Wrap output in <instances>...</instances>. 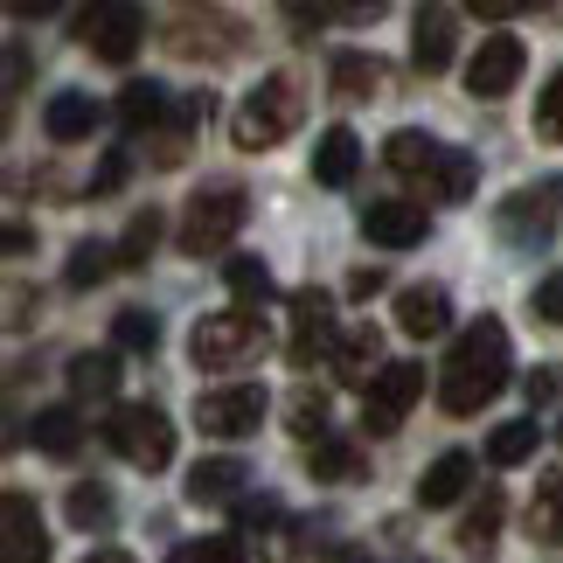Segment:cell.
Wrapping results in <instances>:
<instances>
[{"mask_svg":"<svg viewBox=\"0 0 563 563\" xmlns=\"http://www.w3.org/2000/svg\"><path fill=\"white\" fill-rule=\"evenodd\" d=\"M508 369H515L508 328H501V320H473V328L452 341L445 369H439V404L452 410V418H473L481 404H494L508 389Z\"/></svg>","mask_w":563,"mask_h":563,"instance_id":"1","label":"cell"},{"mask_svg":"<svg viewBox=\"0 0 563 563\" xmlns=\"http://www.w3.org/2000/svg\"><path fill=\"white\" fill-rule=\"evenodd\" d=\"M307 119V91H299V77H286V70H272L257 91L236 104V125H230V140L244 146V154H265V146H278L292 133V125Z\"/></svg>","mask_w":563,"mask_h":563,"instance_id":"2","label":"cell"},{"mask_svg":"<svg viewBox=\"0 0 563 563\" xmlns=\"http://www.w3.org/2000/svg\"><path fill=\"white\" fill-rule=\"evenodd\" d=\"M265 349H272V328H265L251 307H236V313H202V320H195V334H188L195 369H251Z\"/></svg>","mask_w":563,"mask_h":563,"instance_id":"3","label":"cell"},{"mask_svg":"<svg viewBox=\"0 0 563 563\" xmlns=\"http://www.w3.org/2000/svg\"><path fill=\"white\" fill-rule=\"evenodd\" d=\"M104 445H112L125 466L161 473L167 460H175V424H167L161 404H119L112 424H104Z\"/></svg>","mask_w":563,"mask_h":563,"instance_id":"4","label":"cell"},{"mask_svg":"<svg viewBox=\"0 0 563 563\" xmlns=\"http://www.w3.org/2000/svg\"><path fill=\"white\" fill-rule=\"evenodd\" d=\"M77 42L98 63H133L140 42H146V8L140 0H91L84 21H77Z\"/></svg>","mask_w":563,"mask_h":563,"instance_id":"5","label":"cell"},{"mask_svg":"<svg viewBox=\"0 0 563 563\" xmlns=\"http://www.w3.org/2000/svg\"><path fill=\"white\" fill-rule=\"evenodd\" d=\"M244 216H251V195H244V188H209V195H195L188 216H181V251H188V257L223 251L230 236L244 230Z\"/></svg>","mask_w":563,"mask_h":563,"instance_id":"6","label":"cell"},{"mask_svg":"<svg viewBox=\"0 0 563 563\" xmlns=\"http://www.w3.org/2000/svg\"><path fill=\"white\" fill-rule=\"evenodd\" d=\"M272 397L257 383H230V389H202L195 397V424L209 431V439H251L257 424H265Z\"/></svg>","mask_w":563,"mask_h":563,"instance_id":"7","label":"cell"},{"mask_svg":"<svg viewBox=\"0 0 563 563\" xmlns=\"http://www.w3.org/2000/svg\"><path fill=\"white\" fill-rule=\"evenodd\" d=\"M424 397V369L418 362H389V369L369 383V404H362V424L376 431V439H389L404 418H410V404Z\"/></svg>","mask_w":563,"mask_h":563,"instance_id":"8","label":"cell"},{"mask_svg":"<svg viewBox=\"0 0 563 563\" xmlns=\"http://www.w3.org/2000/svg\"><path fill=\"white\" fill-rule=\"evenodd\" d=\"M167 49L175 56H236V21L216 8H175L167 21Z\"/></svg>","mask_w":563,"mask_h":563,"instance_id":"9","label":"cell"},{"mask_svg":"<svg viewBox=\"0 0 563 563\" xmlns=\"http://www.w3.org/2000/svg\"><path fill=\"white\" fill-rule=\"evenodd\" d=\"M334 299L328 292H292V341H286V355H292V369H307L313 355H334Z\"/></svg>","mask_w":563,"mask_h":563,"instance_id":"10","label":"cell"},{"mask_svg":"<svg viewBox=\"0 0 563 563\" xmlns=\"http://www.w3.org/2000/svg\"><path fill=\"white\" fill-rule=\"evenodd\" d=\"M0 563H49V529H42V508L29 494L0 501Z\"/></svg>","mask_w":563,"mask_h":563,"instance_id":"11","label":"cell"},{"mask_svg":"<svg viewBox=\"0 0 563 563\" xmlns=\"http://www.w3.org/2000/svg\"><path fill=\"white\" fill-rule=\"evenodd\" d=\"M522 42H515V35H487L481 42V56H473L466 63V91L473 98H508L515 91V84H522Z\"/></svg>","mask_w":563,"mask_h":563,"instance_id":"12","label":"cell"},{"mask_svg":"<svg viewBox=\"0 0 563 563\" xmlns=\"http://www.w3.org/2000/svg\"><path fill=\"white\" fill-rule=\"evenodd\" d=\"M556 202H563V181H543V188H522L501 202V230L515 236V244H543V236L556 230Z\"/></svg>","mask_w":563,"mask_h":563,"instance_id":"13","label":"cell"},{"mask_svg":"<svg viewBox=\"0 0 563 563\" xmlns=\"http://www.w3.org/2000/svg\"><path fill=\"white\" fill-rule=\"evenodd\" d=\"M452 49H460L452 8H445V0H424V8H418V21H410V63H418L424 77H439L445 63H452Z\"/></svg>","mask_w":563,"mask_h":563,"instance_id":"14","label":"cell"},{"mask_svg":"<svg viewBox=\"0 0 563 563\" xmlns=\"http://www.w3.org/2000/svg\"><path fill=\"white\" fill-rule=\"evenodd\" d=\"M424 230H431L424 202H369V209H362V236H369V244H383V251L424 244Z\"/></svg>","mask_w":563,"mask_h":563,"instance_id":"15","label":"cell"},{"mask_svg":"<svg viewBox=\"0 0 563 563\" xmlns=\"http://www.w3.org/2000/svg\"><path fill=\"white\" fill-rule=\"evenodd\" d=\"M397 328H404L410 341L445 334V328H452V299H445V286H404V292H397Z\"/></svg>","mask_w":563,"mask_h":563,"instance_id":"16","label":"cell"},{"mask_svg":"<svg viewBox=\"0 0 563 563\" xmlns=\"http://www.w3.org/2000/svg\"><path fill=\"white\" fill-rule=\"evenodd\" d=\"M473 181H481V161L466 154V146H439V161L424 167V202H466Z\"/></svg>","mask_w":563,"mask_h":563,"instance_id":"17","label":"cell"},{"mask_svg":"<svg viewBox=\"0 0 563 563\" xmlns=\"http://www.w3.org/2000/svg\"><path fill=\"white\" fill-rule=\"evenodd\" d=\"M98 98L91 91H56L49 98V112H42V133H49L56 146H77V140H91L98 133Z\"/></svg>","mask_w":563,"mask_h":563,"instance_id":"18","label":"cell"},{"mask_svg":"<svg viewBox=\"0 0 563 563\" xmlns=\"http://www.w3.org/2000/svg\"><path fill=\"white\" fill-rule=\"evenodd\" d=\"M328 362H334V376L349 383V389H369V383L383 376V369H376V362H383V334H376V328H349V334L334 341Z\"/></svg>","mask_w":563,"mask_h":563,"instance_id":"19","label":"cell"},{"mask_svg":"<svg viewBox=\"0 0 563 563\" xmlns=\"http://www.w3.org/2000/svg\"><path fill=\"white\" fill-rule=\"evenodd\" d=\"M244 481H251V466H244V460H202V466L188 473V501H195V508L244 501Z\"/></svg>","mask_w":563,"mask_h":563,"instance_id":"20","label":"cell"},{"mask_svg":"<svg viewBox=\"0 0 563 563\" xmlns=\"http://www.w3.org/2000/svg\"><path fill=\"white\" fill-rule=\"evenodd\" d=\"M355 167H362V140L349 133V125H328V133H320V146H313V181H320V188H349Z\"/></svg>","mask_w":563,"mask_h":563,"instance_id":"21","label":"cell"},{"mask_svg":"<svg viewBox=\"0 0 563 563\" xmlns=\"http://www.w3.org/2000/svg\"><path fill=\"white\" fill-rule=\"evenodd\" d=\"M466 487H473V460L466 452H439V460L424 466V481H418V501L424 508H452Z\"/></svg>","mask_w":563,"mask_h":563,"instance_id":"22","label":"cell"},{"mask_svg":"<svg viewBox=\"0 0 563 563\" xmlns=\"http://www.w3.org/2000/svg\"><path fill=\"white\" fill-rule=\"evenodd\" d=\"M529 536H536V543H550V550H563V473H543V481H536Z\"/></svg>","mask_w":563,"mask_h":563,"instance_id":"23","label":"cell"},{"mask_svg":"<svg viewBox=\"0 0 563 563\" xmlns=\"http://www.w3.org/2000/svg\"><path fill=\"white\" fill-rule=\"evenodd\" d=\"M77 445H84V418H77L70 404L35 410V452H49V460H70Z\"/></svg>","mask_w":563,"mask_h":563,"instance_id":"24","label":"cell"},{"mask_svg":"<svg viewBox=\"0 0 563 563\" xmlns=\"http://www.w3.org/2000/svg\"><path fill=\"white\" fill-rule=\"evenodd\" d=\"M161 119H167V91H161L154 77H146V84H125V91H119V125H125V133H154Z\"/></svg>","mask_w":563,"mask_h":563,"instance_id":"25","label":"cell"},{"mask_svg":"<svg viewBox=\"0 0 563 563\" xmlns=\"http://www.w3.org/2000/svg\"><path fill=\"white\" fill-rule=\"evenodd\" d=\"M383 161L397 167L404 181H424V167L439 161V140H431V133H410V125H404V133H389V140H383Z\"/></svg>","mask_w":563,"mask_h":563,"instance_id":"26","label":"cell"},{"mask_svg":"<svg viewBox=\"0 0 563 563\" xmlns=\"http://www.w3.org/2000/svg\"><path fill=\"white\" fill-rule=\"evenodd\" d=\"M112 389H119V355H112V349H98V355H77V362H70V397L98 404V397H112Z\"/></svg>","mask_w":563,"mask_h":563,"instance_id":"27","label":"cell"},{"mask_svg":"<svg viewBox=\"0 0 563 563\" xmlns=\"http://www.w3.org/2000/svg\"><path fill=\"white\" fill-rule=\"evenodd\" d=\"M494 543H501V494L487 487L481 508L460 522V550H466V556H494Z\"/></svg>","mask_w":563,"mask_h":563,"instance_id":"28","label":"cell"},{"mask_svg":"<svg viewBox=\"0 0 563 563\" xmlns=\"http://www.w3.org/2000/svg\"><path fill=\"white\" fill-rule=\"evenodd\" d=\"M286 431L307 439V445H320L328 439V397H320V389H292L286 397Z\"/></svg>","mask_w":563,"mask_h":563,"instance_id":"29","label":"cell"},{"mask_svg":"<svg viewBox=\"0 0 563 563\" xmlns=\"http://www.w3.org/2000/svg\"><path fill=\"white\" fill-rule=\"evenodd\" d=\"M536 439H543V424H536V418H515V424H501L487 439V460L494 466H522V460H536Z\"/></svg>","mask_w":563,"mask_h":563,"instance_id":"30","label":"cell"},{"mask_svg":"<svg viewBox=\"0 0 563 563\" xmlns=\"http://www.w3.org/2000/svg\"><path fill=\"white\" fill-rule=\"evenodd\" d=\"M334 91L341 98H376L383 91V63L376 56H355V49L334 56Z\"/></svg>","mask_w":563,"mask_h":563,"instance_id":"31","label":"cell"},{"mask_svg":"<svg viewBox=\"0 0 563 563\" xmlns=\"http://www.w3.org/2000/svg\"><path fill=\"white\" fill-rule=\"evenodd\" d=\"M154 244H161V216L140 209L133 223H125V236H119V272H140L146 257H154Z\"/></svg>","mask_w":563,"mask_h":563,"instance_id":"32","label":"cell"},{"mask_svg":"<svg viewBox=\"0 0 563 563\" xmlns=\"http://www.w3.org/2000/svg\"><path fill=\"white\" fill-rule=\"evenodd\" d=\"M112 341H119L125 355H154V349H161V320L146 313V307H125V313L112 320Z\"/></svg>","mask_w":563,"mask_h":563,"instance_id":"33","label":"cell"},{"mask_svg":"<svg viewBox=\"0 0 563 563\" xmlns=\"http://www.w3.org/2000/svg\"><path fill=\"white\" fill-rule=\"evenodd\" d=\"M112 265H119V244H77L70 265H63V278H70V292H84V286H98Z\"/></svg>","mask_w":563,"mask_h":563,"instance_id":"34","label":"cell"},{"mask_svg":"<svg viewBox=\"0 0 563 563\" xmlns=\"http://www.w3.org/2000/svg\"><path fill=\"white\" fill-rule=\"evenodd\" d=\"M223 278H230V292H236V299H251V307H265V299H272V272H265V257H230Z\"/></svg>","mask_w":563,"mask_h":563,"instance_id":"35","label":"cell"},{"mask_svg":"<svg viewBox=\"0 0 563 563\" xmlns=\"http://www.w3.org/2000/svg\"><path fill=\"white\" fill-rule=\"evenodd\" d=\"M313 481H362V452L341 445V439H320V452H313Z\"/></svg>","mask_w":563,"mask_h":563,"instance_id":"36","label":"cell"},{"mask_svg":"<svg viewBox=\"0 0 563 563\" xmlns=\"http://www.w3.org/2000/svg\"><path fill=\"white\" fill-rule=\"evenodd\" d=\"M167 563H244V543L236 536H202V543H181Z\"/></svg>","mask_w":563,"mask_h":563,"instance_id":"37","label":"cell"},{"mask_svg":"<svg viewBox=\"0 0 563 563\" xmlns=\"http://www.w3.org/2000/svg\"><path fill=\"white\" fill-rule=\"evenodd\" d=\"M70 522L77 529H104L112 522V494L104 487H70Z\"/></svg>","mask_w":563,"mask_h":563,"instance_id":"38","label":"cell"},{"mask_svg":"<svg viewBox=\"0 0 563 563\" xmlns=\"http://www.w3.org/2000/svg\"><path fill=\"white\" fill-rule=\"evenodd\" d=\"M536 133H543V140H563V70L550 77V91L536 98Z\"/></svg>","mask_w":563,"mask_h":563,"instance_id":"39","label":"cell"},{"mask_svg":"<svg viewBox=\"0 0 563 563\" xmlns=\"http://www.w3.org/2000/svg\"><path fill=\"white\" fill-rule=\"evenodd\" d=\"M522 389H529V404H556L563 397V369L556 362H536V369L522 376Z\"/></svg>","mask_w":563,"mask_h":563,"instance_id":"40","label":"cell"},{"mask_svg":"<svg viewBox=\"0 0 563 563\" xmlns=\"http://www.w3.org/2000/svg\"><path fill=\"white\" fill-rule=\"evenodd\" d=\"M536 313H543V320H556V328H563V272H550L543 286H536Z\"/></svg>","mask_w":563,"mask_h":563,"instance_id":"41","label":"cell"},{"mask_svg":"<svg viewBox=\"0 0 563 563\" xmlns=\"http://www.w3.org/2000/svg\"><path fill=\"white\" fill-rule=\"evenodd\" d=\"M522 8H536V0H466V14H481V21H508Z\"/></svg>","mask_w":563,"mask_h":563,"instance_id":"42","label":"cell"},{"mask_svg":"<svg viewBox=\"0 0 563 563\" xmlns=\"http://www.w3.org/2000/svg\"><path fill=\"white\" fill-rule=\"evenodd\" d=\"M125 181V154H104V167H98V181H91V195H112Z\"/></svg>","mask_w":563,"mask_h":563,"instance_id":"43","label":"cell"},{"mask_svg":"<svg viewBox=\"0 0 563 563\" xmlns=\"http://www.w3.org/2000/svg\"><path fill=\"white\" fill-rule=\"evenodd\" d=\"M8 14H21V21H35V14H56V0H8Z\"/></svg>","mask_w":563,"mask_h":563,"instance_id":"44","label":"cell"},{"mask_svg":"<svg viewBox=\"0 0 563 563\" xmlns=\"http://www.w3.org/2000/svg\"><path fill=\"white\" fill-rule=\"evenodd\" d=\"M349 292H355V299H369V292H383V272H355V278H349Z\"/></svg>","mask_w":563,"mask_h":563,"instance_id":"45","label":"cell"},{"mask_svg":"<svg viewBox=\"0 0 563 563\" xmlns=\"http://www.w3.org/2000/svg\"><path fill=\"white\" fill-rule=\"evenodd\" d=\"M286 8H292V21H320V14H328V0H286Z\"/></svg>","mask_w":563,"mask_h":563,"instance_id":"46","label":"cell"},{"mask_svg":"<svg viewBox=\"0 0 563 563\" xmlns=\"http://www.w3.org/2000/svg\"><path fill=\"white\" fill-rule=\"evenodd\" d=\"M21 77H29V56L8 49V91H21Z\"/></svg>","mask_w":563,"mask_h":563,"instance_id":"47","label":"cell"},{"mask_svg":"<svg viewBox=\"0 0 563 563\" xmlns=\"http://www.w3.org/2000/svg\"><path fill=\"white\" fill-rule=\"evenodd\" d=\"M334 8H341V14H355V21H362V14H376V8H383V0H334Z\"/></svg>","mask_w":563,"mask_h":563,"instance_id":"48","label":"cell"},{"mask_svg":"<svg viewBox=\"0 0 563 563\" xmlns=\"http://www.w3.org/2000/svg\"><path fill=\"white\" fill-rule=\"evenodd\" d=\"M84 563H133V556H125V550H91Z\"/></svg>","mask_w":563,"mask_h":563,"instance_id":"49","label":"cell"},{"mask_svg":"<svg viewBox=\"0 0 563 563\" xmlns=\"http://www.w3.org/2000/svg\"><path fill=\"white\" fill-rule=\"evenodd\" d=\"M334 563H369V556H362V550H341V556H334Z\"/></svg>","mask_w":563,"mask_h":563,"instance_id":"50","label":"cell"},{"mask_svg":"<svg viewBox=\"0 0 563 563\" xmlns=\"http://www.w3.org/2000/svg\"><path fill=\"white\" fill-rule=\"evenodd\" d=\"M556 445H563V418H556Z\"/></svg>","mask_w":563,"mask_h":563,"instance_id":"51","label":"cell"}]
</instances>
